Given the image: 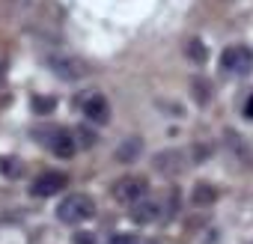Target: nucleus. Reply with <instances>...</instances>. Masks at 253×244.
<instances>
[{
    "label": "nucleus",
    "instance_id": "1",
    "mask_svg": "<svg viewBox=\"0 0 253 244\" xmlns=\"http://www.w3.org/2000/svg\"><path fill=\"white\" fill-rule=\"evenodd\" d=\"M95 214V203H92V197H86V194H72V197H66L60 205H57V217L63 220V223H84V220H89Z\"/></svg>",
    "mask_w": 253,
    "mask_h": 244
},
{
    "label": "nucleus",
    "instance_id": "2",
    "mask_svg": "<svg viewBox=\"0 0 253 244\" xmlns=\"http://www.w3.org/2000/svg\"><path fill=\"white\" fill-rule=\"evenodd\" d=\"M146 197H149V182L143 176H122L113 185V200L122 205H137Z\"/></svg>",
    "mask_w": 253,
    "mask_h": 244
},
{
    "label": "nucleus",
    "instance_id": "3",
    "mask_svg": "<svg viewBox=\"0 0 253 244\" xmlns=\"http://www.w3.org/2000/svg\"><path fill=\"white\" fill-rule=\"evenodd\" d=\"M48 69L60 78V81H81L86 75V63L72 57V54H54L48 57Z\"/></svg>",
    "mask_w": 253,
    "mask_h": 244
},
{
    "label": "nucleus",
    "instance_id": "4",
    "mask_svg": "<svg viewBox=\"0 0 253 244\" xmlns=\"http://www.w3.org/2000/svg\"><path fill=\"white\" fill-rule=\"evenodd\" d=\"M66 185H69L66 173H60V170H45V173H39V176L33 179L30 194H33V197H39V200H45V197H57Z\"/></svg>",
    "mask_w": 253,
    "mask_h": 244
},
{
    "label": "nucleus",
    "instance_id": "5",
    "mask_svg": "<svg viewBox=\"0 0 253 244\" xmlns=\"http://www.w3.org/2000/svg\"><path fill=\"white\" fill-rule=\"evenodd\" d=\"M220 66H223V72L247 75V72L253 69V51H250V48H244V45H232V48H226V51H223Z\"/></svg>",
    "mask_w": 253,
    "mask_h": 244
},
{
    "label": "nucleus",
    "instance_id": "6",
    "mask_svg": "<svg viewBox=\"0 0 253 244\" xmlns=\"http://www.w3.org/2000/svg\"><path fill=\"white\" fill-rule=\"evenodd\" d=\"M81 110H84V116L92 122V125H104V122L110 119V104H107V98L101 92L81 95Z\"/></svg>",
    "mask_w": 253,
    "mask_h": 244
},
{
    "label": "nucleus",
    "instance_id": "7",
    "mask_svg": "<svg viewBox=\"0 0 253 244\" xmlns=\"http://www.w3.org/2000/svg\"><path fill=\"white\" fill-rule=\"evenodd\" d=\"M45 143H48V149H51L57 158H72V155H75V149H78L75 137H72L69 131H63V128L51 131V134L45 137Z\"/></svg>",
    "mask_w": 253,
    "mask_h": 244
},
{
    "label": "nucleus",
    "instance_id": "8",
    "mask_svg": "<svg viewBox=\"0 0 253 244\" xmlns=\"http://www.w3.org/2000/svg\"><path fill=\"white\" fill-rule=\"evenodd\" d=\"M131 220L134 223H155V220H161V203L152 200V197L140 200L137 205H131Z\"/></svg>",
    "mask_w": 253,
    "mask_h": 244
},
{
    "label": "nucleus",
    "instance_id": "9",
    "mask_svg": "<svg viewBox=\"0 0 253 244\" xmlns=\"http://www.w3.org/2000/svg\"><path fill=\"white\" fill-rule=\"evenodd\" d=\"M182 167H185V155H182V152H176V149L155 155V170H161V173H167V176L182 173Z\"/></svg>",
    "mask_w": 253,
    "mask_h": 244
},
{
    "label": "nucleus",
    "instance_id": "10",
    "mask_svg": "<svg viewBox=\"0 0 253 244\" xmlns=\"http://www.w3.org/2000/svg\"><path fill=\"white\" fill-rule=\"evenodd\" d=\"M140 152H143V140H140V137H128V140H122V143H119V149H116V161L131 164V161L140 158Z\"/></svg>",
    "mask_w": 253,
    "mask_h": 244
},
{
    "label": "nucleus",
    "instance_id": "11",
    "mask_svg": "<svg viewBox=\"0 0 253 244\" xmlns=\"http://www.w3.org/2000/svg\"><path fill=\"white\" fill-rule=\"evenodd\" d=\"M214 197H217V194H214V188H211V185H197L191 200H194L197 205H209V203H214Z\"/></svg>",
    "mask_w": 253,
    "mask_h": 244
},
{
    "label": "nucleus",
    "instance_id": "12",
    "mask_svg": "<svg viewBox=\"0 0 253 244\" xmlns=\"http://www.w3.org/2000/svg\"><path fill=\"white\" fill-rule=\"evenodd\" d=\"M54 107H57V98H51V95H36L33 98V110L36 113H54Z\"/></svg>",
    "mask_w": 253,
    "mask_h": 244
},
{
    "label": "nucleus",
    "instance_id": "13",
    "mask_svg": "<svg viewBox=\"0 0 253 244\" xmlns=\"http://www.w3.org/2000/svg\"><path fill=\"white\" fill-rule=\"evenodd\" d=\"M0 170H3V176H9V179H18L21 176V161H15V158H0Z\"/></svg>",
    "mask_w": 253,
    "mask_h": 244
},
{
    "label": "nucleus",
    "instance_id": "14",
    "mask_svg": "<svg viewBox=\"0 0 253 244\" xmlns=\"http://www.w3.org/2000/svg\"><path fill=\"white\" fill-rule=\"evenodd\" d=\"M188 57L197 60V63H203V60H206V48H203V42L191 39V42H188Z\"/></svg>",
    "mask_w": 253,
    "mask_h": 244
},
{
    "label": "nucleus",
    "instance_id": "15",
    "mask_svg": "<svg viewBox=\"0 0 253 244\" xmlns=\"http://www.w3.org/2000/svg\"><path fill=\"white\" fill-rule=\"evenodd\" d=\"M107 244H140V241H137L134 235H128V232H119V235H113Z\"/></svg>",
    "mask_w": 253,
    "mask_h": 244
},
{
    "label": "nucleus",
    "instance_id": "16",
    "mask_svg": "<svg viewBox=\"0 0 253 244\" xmlns=\"http://www.w3.org/2000/svg\"><path fill=\"white\" fill-rule=\"evenodd\" d=\"M72 244H98V241H95L92 232H78V235L72 238Z\"/></svg>",
    "mask_w": 253,
    "mask_h": 244
},
{
    "label": "nucleus",
    "instance_id": "17",
    "mask_svg": "<svg viewBox=\"0 0 253 244\" xmlns=\"http://www.w3.org/2000/svg\"><path fill=\"white\" fill-rule=\"evenodd\" d=\"M241 113H244L247 119H253V92H250V95H247V101L241 104Z\"/></svg>",
    "mask_w": 253,
    "mask_h": 244
},
{
    "label": "nucleus",
    "instance_id": "18",
    "mask_svg": "<svg viewBox=\"0 0 253 244\" xmlns=\"http://www.w3.org/2000/svg\"><path fill=\"white\" fill-rule=\"evenodd\" d=\"M3 81H6V66L0 63V86H3Z\"/></svg>",
    "mask_w": 253,
    "mask_h": 244
},
{
    "label": "nucleus",
    "instance_id": "19",
    "mask_svg": "<svg viewBox=\"0 0 253 244\" xmlns=\"http://www.w3.org/2000/svg\"><path fill=\"white\" fill-rule=\"evenodd\" d=\"M143 244H155V241H143Z\"/></svg>",
    "mask_w": 253,
    "mask_h": 244
}]
</instances>
